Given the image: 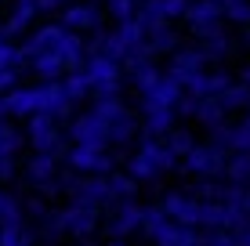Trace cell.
Segmentation results:
<instances>
[{"label": "cell", "instance_id": "cell-24", "mask_svg": "<svg viewBox=\"0 0 250 246\" xmlns=\"http://www.w3.org/2000/svg\"><path fill=\"white\" fill-rule=\"evenodd\" d=\"M0 246H33V232L29 228H0Z\"/></svg>", "mask_w": 250, "mask_h": 246}, {"label": "cell", "instance_id": "cell-12", "mask_svg": "<svg viewBox=\"0 0 250 246\" xmlns=\"http://www.w3.org/2000/svg\"><path fill=\"white\" fill-rule=\"evenodd\" d=\"M55 55L62 58V65H65L69 73H80V69H83V62H87V51H83V40L76 37V33H65Z\"/></svg>", "mask_w": 250, "mask_h": 246}, {"label": "cell", "instance_id": "cell-17", "mask_svg": "<svg viewBox=\"0 0 250 246\" xmlns=\"http://www.w3.org/2000/svg\"><path fill=\"white\" fill-rule=\"evenodd\" d=\"M29 65H33L40 76H44V83H58V80L65 76V65H62V58H58L55 51H51V55H37Z\"/></svg>", "mask_w": 250, "mask_h": 246}, {"label": "cell", "instance_id": "cell-6", "mask_svg": "<svg viewBox=\"0 0 250 246\" xmlns=\"http://www.w3.org/2000/svg\"><path fill=\"white\" fill-rule=\"evenodd\" d=\"M62 37H65L62 25H40V29H37V33H33V37L19 47V55L25 58V62H33L37 55H51V51H58Z\"/></svg>", "mask_w": 250, "mask_h": 246}, {"label": "cell", "instance_id": "cell-32", "mask_svg": "<svg viewBox=\"0 0 250 246\" xmlns=\"http://www.w3.org/2000/svg\"><path fill=\"white\" fill-rule=\"evenodd\" d=\"M4 199H7V196H4V192H0V210H4Z\"/></svg>", "mask_w": 250, "mask_h": 246}, {"label": "cell", "instance_id": "cell-16", "mask_svg": "<svg viewBox=\"0 0 250 246\" xmlns=\"http://www.w3.org/2000/svg\"><path fill=\"white\" fill-rule=\"evenodd\" d=\"M7 116H37V98H33V87H15L7 91Z\"/></svg>", "mask_w": 250, "mask_h": 246}, {"label": "cell", "instance_id": "cell-7", "mask_svg": "<svg viewBox=\"0 0 250 246\" xmlns=\"http://www.w3.org/2000/svg\"><path fill=\"white\" fill-rule=\"evenodd\" d=\"M62 25L65 33H76V37H80V33H87V29H98L102 25V11L94 4H69L65 11H62Z\"/></svg>", "mask_w": 250, "mask_h": 246}, {"label": "cell", "instance_id": "cell-28", "mask_svg": "<svg viewBox=\"0 0 250 246\" xmlns=\"http://www.w3.org/2000/svg\"><path fill=\"white\" fill-rule=\"evenodd\" d=\"M15 177V156H0V181H11Z\"/></svg>", "mask_w": 250, "mask_h": 246}, {"label": "cell", "instance_id": "cell-2", "mask_svg": "<svg viewBox=\"0 0 250 246\" xmlns=\"http://www.w3.org/2000/svg\"><path fill=\"white\" fill-rule=\"evenodd\" d=\"M29 141L37 149V156H58L62 152V134L51 116H29Z\"/></svg>", "mask_w": 250, "mask_h": 246}, {"label": "cell", "instance_id": "cell-19", "mask_svg": "<svg viewBox=\"0 0 250 246\" xmlns=\"http://www.w3.org/2000/svg\"><path fill=\"white\" fill-rule=\"evenodd\" d=\"M174 127V113L170 109H149L145 113V138H163Z\"/></svg>", "mask_w": 250, "mask_h": 246}, {"label": "cell", "instance_id": "cell-10", "mask_svg": "<svg viewBox=\"0 0 250 246\" xmlns=\"http://www.w3.org/2000/svg\"><path fill=\"white\" fill-rule=\"evenodd\" d=\"M73 141L76 145H87V149H105V127H102L98 120H94L91 113H83V116H76L73 120Z\"/></svg>", "mask_w": 250, "mask_h": 246}, {"label": "cell", "instance_id": "cell-4", "mask_svg": "<svg viewBox=\"0 0 250 246\" xmlns=\"http://www.w3.org/2000/svg\"><path fill=\"white\" fill-rule=\"evenodd\" d=\"M69 167L80 174H105L116 167V156H105L102 149H87V145H73L69 149Z\"/></svg>", "mask_w": 250, "mask_h": 246}, {"label": "cell", "instance_id": "cell-18", "mask_svg": "<svg viewBox=\"0 0 250 246\" xmlns=\"http://www.w3.org/2000/svg\"><path fill=\"white\" fill-rule=\"evenodd\" d=\"M127 65H131V83H134L138 91H142V95H145V91H149L152 83H156L160 76H163L152 62H134V58H127Z\"/></svg>", "mask_w": 250, "mask_h": 246}, {"label": "cell", "instance_id": "cell-15", "mask_svg": "<svg viewBox=\"0 0 250 246\" xmlns=\"http://www.w3.org/2000/svg\"><path fill=\"white\" fill-rule=\"evenodd\" d=\"M33 19H37V4H33V0H15V11L4 25V37H19L22 29H29Z\"/></svg>", "mask_w": 250, "mask_h": 246}, {"label": "cell", "instance_id": "cell-30", "mask_svg": "<svg viewBox=\"0 0 250 246\" xmlns=\"http://www.w3.org/2000/svg\"><path fill=\"white\" fill-rule=\"evenodd\" d=\"M4 116H7V98L0 95V123H4Z\"/></svg>", "mask_w": 250, "mask_h": 246}, {"label": "cell", "instance_id": "cell-34", "mask_svg": "<svg viewBox=\"0 0 250 246\" xmlns=\"http://www.w3.org/2000/svg\"><path fill=\"white\" fill-rule=\"evenodd\" d=\"M80 246H98V243H80Z\"/></svg>", "mask_w": 250, "mask_h": 246}, {"label": "cell", "instance_id": "cell-20", "mask_svg": "<svg viewBox=\"0 0 250 246\" xmlns=\"http://www.w3.org/2000/svg\"><path fill=\"white\" fill-rule=\"evenodd\" d=\"M25 177H29L33 185H40V189H44L47 181H55V156H33L29 167H25Z\"/></svg>", "mask_w": 250, "mask_h": 246}, {"label": "cell", "instance_id": "cell-3", "mask_svg": "<svg viewBox=\"0 0 250 246\" xmlns=\"http://www.w3.org/2000/svg\"><path fill=\"white\" fill-rule=\"evenodd\" d=\"M203 65H207V58H203L196 47H188V51H178V55H174L167 76H170V80H178V83H182V91H185V87H192V83L207 73Z\"/></svg>", "mask_w": 250, "mask_h": 246}, {"label": "cell", "instance_id": "cell-23", "mask_svg": "<svg viewBox=\"0 0 250 246\" xmlns=\"http://www.w3.org/2000/svg\"><path fill=\"white\" fill-rule=\"evenodd\" d=\"M196 120L203 127H225V113H221V105L214 98H200V105H196Z\"/></svg>", "mask_w": 250, "mask_h": 246}, {"label": "cell", "instance_id": "cell-22", "mask_svg": "<svg viewBox=\"0 0 250 246\" xmlns=\"http://www.w3.org/2000/svg\"><path fill=\"white\" fill-rule=\"evenodd\" d=\"M58 83H62V95H65V101H69V105L91 95V83L83 80V73H69L65 80H58Z\"/></svg>", "mask_w": 250, "mask_h": 246}, {"label": "cell", "instance_id": "cell-26", "mask_svg": "<svg viewBox=\"0 0 250 246\" xmlns=\"http://www.w3.org/2000/svg\"><path fill=\"white\" fill-rule=\"evenodd\" d=\"M109 11H113L116 22H131L134 11H138V4H134V0H109Z\"/></svg>", "mask_w": 250, "mask_h": 246}, {"label": "cell", "instance_id": "cell-13", "mask_svg": "<svg viewBox=\"0 0 250 246\" xmlns=\"http://www.w3.org/2000/svg\"><path fill=\"white\" fill-rule=\"evenodd\" d=\"M142 214H145V207H138V203H120V214L113 217V225H109V232H113L116 239H124V235H131L134 228H142Z\"/></svg>", "mask_w": 250, "mask_h": 246}, {"label": "cell", "instance_id": "cell-14", "mask_svg": "<svg viewBox=\"0 0 250 246\" xmlns=\"http://www.w3.org/2000/svg\"><path fill=\"white\" fill-rule=\"evenodd\" d=\"M73 196H76V207H102L109 196H105V177H91V181H80L73 189Z\"/></svg>", "mask_w": 250, "mask_h": 246}, {"label": "cell", "instance_id": "cell-35", "mask_svg": "<svg viewBox=\"0 0 250 246\" xmlns=\"http://www.w3.org/2000/svg\"><path fill=\"white\" fill-rule=\"evenodd\" d=\"M134 4H142V0H134Z\"/></svg>", "mask_w": 250, "mask_h": 246}, {"label": "cell", "instance_id": "cell-9", "mask_svg": "<svg viewBox=\"0 0 250 246\" xmlns=\"http://www.w3.org/2000/svg\"><path fill=\"white\" fill-rule=\"evenodd\" d=\"M58 221H62V232H69V235H76V239H87V235L98 228V214H94L91 207H69V210H62L58 214Z\"/></svg>", "mask_w": 250, "mask_h": 246}, {"label": "cell", "instance_id": "cell-1", "mask_svg": "<svg viewBox=\"0 0 250 246\" xmlns=\"http://www.w3.org/2000/svg\"><path fill=\"white\" fill-rule=\"evenodd\" d=\"M225 163H229V156L218 145H192L185 152V159H182V167L188 174H203V177L225 174Z\"/></svg>", "mask_w": 250, "mask_h": 246}, {"label": "cell", "instance_id": "cell-11", "mask_svg": "<svg viewBox=\"0 0 250 246\" xmlns=\"http://www.w3.org/2000/svg\"><path fill=\"white\" fill-rule=\"evenodd\" d=\"M156 246H200L203 235L196 232V228H185V225H174V221H163V228L156 235Z\"/></svg>", "mask_w": 250, "mask_h": 246}, {"label": "cell", "instance_id": "cell-29", "mask_svg": "<svg viewBox=\"0 0 250 246\" xmlns=\"http://www.w3.org/2000/svg\"><path fill=\"white\" fill-rule=\"evenodd\" d=\"M33 4H37V11H55V7L69 4V0H33Z\"/></svg>", "mask_w": 250, "mask_h": 246}, {"label": "cell", "instance_id": "cell-21", "mask_svg": "<svg viewBox=\"0 0 250 246\" xmlns=\"http://www.w3.org/2000/svg\"><path fill=\"white\" fill-rule=\"evenodd\" d=\"M192 145H196V141H192V134H188L185 127H170V131L163 134V149H167L174 159H178V156H185V152L192 149Z\"/></svg>", "mask_w": 250, "mask_h": 246}, {"label": "cell", "instance_id": "cell-5", "mask_svg": "<svg viewBox=\"0 0 250 246\" xmlns=\"http://www.w3.org/2000/svg\"><path fill=\"white\" fill-rule=\"evenodd\" d=\"M182 83L170 80V76H160L156 83H152L149 91H145V101H142V113H149V109H170L174 113V105L182 101Z\"/></svg>", "mask_w": 250, "mask_h": 246}, {"label": "cell", "instance_id": "cell-8", "mask_svg": "<svg viewBox=\"0 0 250 246\" xmlns=\"http://www.w3.org/2000/svg\"><path fill=\"white\" fill-rule=\"evenodd\" d=\"M185 19L188 25H192V33H210L214 25L221 22V4L218 0H188V7H185Z\"/></svg>", "mask_w": 250, "mask_h": 246}, {"label": "cell", "instance_id": "cell-31", "mask_svg": "<svg viewBox=\"0 0 250 246\" xmlns=\"http://www.w3.org/2000/svg\"><path fill=\"white\" fill-rule=\"evenodd\" d=\"M109 246H127V243H124V239H113V243H109Z\"/></svg>", "mask_w": 250, "mask_h": 246}, {"label": "cell", "instance_id": "cell-27", "mask_svg": "<svg viewBox=\"0 0 250 246\" xmlns=\"http://www.w3.org/2000/svg\"><path fill=\"white\" fill-rule=\"evenodd\" d=\"M19 87V73L15 69H0V95H7V91Z\"/></svg>", "mask_w": 250, "mask_h": 246}, {"label": "cell", "instance_id": "cell-33", "mask_svg": "<svg viewBox=\"0 0 250 246\" xmlns=\"http://www.w3.org/2000/svg\"><path fill=\"white\" fill-rule=\"evenodd\" d=\"M4 127H7V123H0V138H4Z\"/></svg>", "mask_w": 250, "mask_h": 246}, {"label": "cell", "instance_id": "cell-25", "mask_svg": "<svg viewBox=\"0 0 250 246\" xmlns=\"http://www.w3.org/2000/svg\"><path fill=\"white\" fill-rule=\"evenodd\" d=\"M225 174L232 177V185H247V152L229 159V163H225Z\"/></svg>", "mask_w": 250, "mask_h": 246}]
</instances>
